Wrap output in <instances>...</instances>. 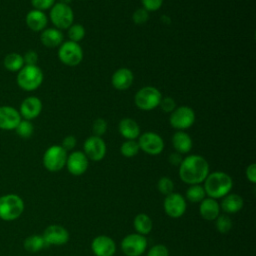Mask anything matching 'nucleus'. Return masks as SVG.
Here are the masks:
<instances>
[{
    "label": "nucleus",
    "instance_id": "1",
    "mask_svg": "<svg viewBox=\"0 0 256 256\" xmlns=\"http://www.w3.org/2000/svg\"><path fill=\"white\" fill-rule=\"evenodd\" d=\"M208 174L209 164L207 160L200 155L193 154L183 158L179 166V177L188 185L204 182Z\"/></svg>",
    "mask_w": 256,
    "mask_h": 256
},
{
    "label": "nucleus",
    "instance_id": "2",
    "mask_svg": "<svg viewBox=\"0 0 256 256\" xmlns=\"http://www.w3.org/2000/svg\"><path fill=\"white\" fill-rule=\"evenodd\" d=\"M203 187L208 197L217 200L230 193L233 187V180L229 174L216 171L208 174L204 180Z\"/></svg>",
    "mask_w": 256,
    "mask_h": 256
},
{
    "label": "nucleus",
    "instance_id": "3",
    "mask_svg": "<svg viewBox=\"0 0 256 256\" xmlns=\"http://www.w3.org/2000/svg\"><path fill=\"white\" fill-rule=\"evenodd\" d=\"M18 86L25 91L37 89L43 81V72L37 65H24L17 74Z\"/></svg>",
    "mask_w": 256,
    "mask_h": 256
},
{
    "label": "nucleus",
    "instance_id": "4",
    "mask_svg": "<svg viewBox=\"0 0 256 256\" xmlns=\"http://www.w3.org/2000/svg\"><path fill=\"white\" fill-rule=\"evenodd\" d=\"M24 211V202L16 194H7L0 197V218L12 221L21 216Z\"/></svg>",
    "mask_w": 256,
    "mask_h": 256
},
{
    "label": "nucleus",
    "instance_id": "5",
    "mask_svg": "<svg viewBox=\"0 0 256 256\" xmlns=\"http://www.w3.org/2000/svg\"><path fill=\"white\" fill-rule=\"evenodd\" d=\"M67 156V151L61 145H52L43 155V165L50 172H58L66 165Z\"/></svg>",
    "mask_w": 256,
    "mask_h": 256
},
{
    "label": "nucleus",
    "instance_id": "6",
    "mask_svg": "<svg viewBox=\"0 0 256 256\" xmlns=\"http://www.w3.org/2000/svg\"><path fill=\"white\" fill-rule=\"evenodd\" d=\"M162 95L160 91L152 86H145L138 90L134 101L140 110L150 111L159 106Z\"/></svg>",
    "mask_w": 256,
    "mask_h": 256
},
{
    "label": "nucleus",
    "instance_id": "7",
    "mask_svg": "<svg viewBox=\"0 0 256 256\" xmlns=\"http://www.w3.org/2000/svg\"><path fill=\"white\" fill-rule=\"evenodd\" d=\"M50 20L57 29H68L74 20L72 8L63 3H56L50 10Z\"/></svg>",
    "mask_w": 256,
    "mask_h": 256
},
{
    "label": "nucleus",
    "instance_id": "8",
    "mask_svg": "<svg viewBox=\"0 0 256 256\" xmlns=\"http://www.w3.org/2000/svg\"><path fill=\"white\" fill-rule=\"evenodd\" d=\"M120 246L126 256H141L146 251L148 242L144 235L131 233L122 239Z\"/></svg>",
    "mask_w": 256,
    "mask_h": 256
},
{
    "label": "nucleus",
    "instance_id": "9",
    "mask_svg": "<svg viewBox=\"0 0 256 256\" xmlns=\"http://www.w3.org/2000/svg\"><path fill=\"white\" fill-rule=\"evenodd\" d=\"M58 57L63 64L67 66H76L83 59V50L78 43L69 40L60 45Z\"/></svg>",
    "mask_w": 256,
    "mask_h": 256
},
{
    "label": "nucleus",
    "instance_id": "10",
    "mask_svg": "<svg viewBox=\"0 0 256 256\" xmlns=\"http://www.w3.org/2000/svg\"><path fill=\"white\" fill-rule=\"evenodd\" d=\"M195 121V113L188 106H180L175 108L170 115L169 122L171 126L178 131H183L190 128Z\"/></svg>",
    "mask_w": 256,
    "mask_h": 256
},
{
    "label": "nucleus",
    "instance_id": "11",
    "mask_svg": "<svg viewBox=\"0 0 256 256\" xmlns=\"http://www.w3.org/2000/svg\"><path fill=\"white\" fill-rule=\"evenodd\" d=\"M187 203L186 199L180 193L172 192L165 196L163 202V208L167 216L170 218H180L186 211Z\"/></svg>",
    "mask_w": 256,
    "mask_h": 256
},
{
    "label": "nucleus",
    "instance_id": "12",
    "mask_svg": "<svg viewBox=\"0 0 256 256\" xmlns=\"http://www.w3.org/2000/svg\"><path fill=\"white\" fill-rule=\"evenodd\" d=\"M140 150L148 155H158L164 149V141L160 135L155 132H145L139 136L137 141Z\"/></svg>",
    "mask_w": 256,
    "mask_h": 256
},
{
    "label": "nucleus",
    "instance_id": "13",
    "mask_svg": "<svg viewBox=\"0 0 256 256\" xmlns=\"http://www.w3.org/2000/svg\"><path fill=\"white\" fill-rule=\"evenodd\" d=\"M84 154L92 161H101L106 155V144L101 137L90 136L83 144Z\"/></svg>",
    "mask_w": 256,
    "mask_h": 256
},
{
    "label": "nucleus",
    "instance_id": "14",
    "mask_svg": "<svg viewBox=\"0 0 256 256\" xmlns=\"http://www.w3.org/2000/svg\"><path fill=\"white\" fill-rule=\"evenodd\" d=\"M47 245H64L68 242L70 235L68 230L58 224L49 225L42 234Z\"/></svg>",
    "mask_w": 256,
    "mask_h": 256
},
{
    "label": "nucleus",
    "instance_id": "15",
    "mask_svg": "<svg viewBox=\"0 0 256 256\" xmlns=\"http://www.w3.org/2000/svg\"><path fill=\"white\" fill-rule=\"evenodd\" d=\"M70 174L74 176H80L84 174L89 166L88 158L81 151H73L67 156V161L65 165Z\"/></svg>",
    "mask_w": 256,
    "mask_h": 256
},
{
    "label": "nucleus",
    "instance_id": "16",
    "mask_svg": "<svg viewBox=\"0 0 256 256\" xmlns=\"http://www.w3.org/2000/svg\"><path fill=\"white\" fill-rule=\"evenodd\" d=\"M91 250L95 256H113L116 252V243L107 235H98L91 242Z\"/></svg>",
    "mask_w": 256,
    "mask_h": 256
},
{
    "label": "nucleus",
    "instance_id": "17",
    "mask_svg": "<svg viewBox=\"0 0 256 256\" xmlns=\"http://www.w3.org/2000/svg\"><path fill=\"white\" fill-rule=\"evenodd\" d=\"M21 121V115L18 110L12 106H0V129L12 130L17 127Z\"/></svg>",
    "mask_w": 256,
    "mask_h": 256
},
{
    "label": "nucleus",
    "instance_id": "18",
    "mask_svg": "<svg viewBox=\"0 0 256 256\" xmlns=\"http://www.w3.org/2000/svg\"><path fill=\"white\" fill-rule=\"evenodd\" d=\"M42 111V102L36 96L25 98L20 105V115L25 120H32L39 116Z\"/></svg>",
    "mask_w": 256,
    "mask_h": 256
},
{
    "label": "nucleus",
    "instance_id": "19",
    "mask_svg": "<svg viewBox=\"0 0 256 256\" xmlns=\"http://www.w3.org/2000/svg\"><path fill=\"white\" fill-rule=\"evenodd\" d=\"M133 80H134L133 73L128 68H119L113 73L111 78L113 87L120 91H124L128 89L132 85Z\"/></svg>",
    "mask_w": 256,
    "mask_h": 256
},
{
    "label": "nucleus",
    "instance_id": "20",
    "mask_svg": "<svg viewBox=\"0 0 256 256\" xmlns=\"http://www.w3.org/2000/svg\"><path fill=\"white\" fill-rule=\"evenodd\" d=\"M220 205L216 199L205 197L199 205L200 216L208 221H214L220 214Z\"/></svg>",
    "mask_w": 256,
    "mask_h": 256
},
{
    "label": "nucleus",
    "instance_id": "21",
    "mask_svg": "<svg viewBox=\"0 0 256 256\" xmlns=\"http://www.w3.org/2000/svg\"><path fill=\"white\" fill-rule=\"evenodd\" d=\"M221 199V203L219 204L220 209H222L225 214H234L243 208L244 200L239 194L228 193Z\"/></svg>",
    "mask_w": 256,
    "mask_h": 256
},
{
    "label": "nucleus",
    "instance_id": "22",
    "mask_svg": "<svg viewBox=\"0 0 256 256\" xmlns=\"http://www.w3.org/2000/svg\"><path fill=\"white\" fill-rule=\"evenodd\" d=\"M25 21L27 26L32 31H35V32L43 31L46 28L48 23L46 14L43 11L36 10V9H33L27 13Z\"/></svg>",
    "mask_w": 256,
    "mask_h": 256
},
{
    "label": "nucleus",
    "instance_id": "23",
    "mask_svg": "<svg viewBox=\"0 0 256 256\" xmlns=\"http://www.w3.org/2000/svg\"><path fill=\"white\" fill-rule=\"evenodd\" d=\"M119 133L127 140H135L140 136V127L131 118H123L118 125Z\"/></svg>",
    "mask_w": 256,
    "mask_h": 256
},
{
    "label": "nucleus",
    "instance_id": "24",
    "mask_svg": "<svg viewBox=\"0 0 256 256\" xmlns=\"http://www.w3.org/2000/svg\"><path fill=\"white\" fill-rule=\"evenodd\" d=\"M42 44L48 48L60 46L63 43V34L57 28L44 29L40 35Z\"/></svg>",
    "mask_w": 256,
    "mask_h": 256
},
{
    "label": "nucleus",
    "instance_id": "25",
    "mask_svg": "<svg viewBox=\"0 0 256 256\" xmlns=\"http://www.w3.org/2000/svg\"><path fill=\"white\" fill-rule=\"evenodd\" d=\"M172 145L176 152L180 154L188 153L192 148V139L184 131H177L172 136Z\"/></svg>",
    "mask_w": 256,
    "mask_h": 256
},
{
    "label": "nucleus",
    "instance_id": "26",
    "mask_svg": "<svg viewBox=\"0 0 256 256\" xmlns=\"http://www.w3.org/2000/svg\"><path fill=\"white\" fill-rule=\"evenodd\" d=\"M133 227L136 233L141 235H148L153 228V221L149 215L145 213H139L134 217Z\"/></svg>",
    "mask_w": 256,
    "mask_h": 256
},
{
    "label": "nucleus",
    "instance_id": "27",
    "mask_svg": "<svg viewBox=\"0 0 256 256\" xmlns=\"http://www.w3.org/2000/svg\"><path fill=\"white\" fill-rule=\"evenodd\" d=\"M24 248L28 252H38L48 246L42 235H31L24 240Z\"/></svg>",
    "mask_w": 256,
    "mask_h": 256
},
{
    "label": "nucleus",
    "instance_id": "28",
    "mask_svg": "<svg viewBox=\"0 0 256 256\" xmlns=\"http://www.w3.org/2000/svg\"><path fill=\"white\" fill-rule=\"evenodd\" d=\"M3 64L8 71L17 72L24 66L23 56L18 53H9L5 56Z\"/></svg>",
    "mask_w": 256,
    "mask_h": 256
},
{
    "label": "nucleus",
    "instance_id": "29",
    "mask_svg": "<svg viewBox=\"0 0 256 256\" xmlns=\"http://www.w3.org/2000/svg\"><path fill=\"white\" fill-rule=\"evenodd\" d=\"M206 197L204 187L200 184L189 185L185 193V199L192 203H200Z\"/></svg>",
    "mask_w": 256,
    "mask_h": 256
},
{
    "label": "nucleus",
    "instance_id": "30",
    "mask_svg": "<svg viewBox=\"0 0 256 256\" xmlns=\"http://www.w3.org/2000/svg\"><path fill=\"white\" fill-rule=\"evenodd\" d=\"M140 151L139 144L136 140H126L120 147V152L124 157L131 158L136 156Z\"/></svg>",
    "mask_w": 256,
    "mask_h": 256
},
{
    "label": "nucleus",
    "instance_id": "31",
    "mask_svg": "<svg viewBox=\"0 0 256 256\" xmlns=\"http://www.w3.org/2000/svg\"><path fill=\"white\" fill-rule=\"evenodd\" d=\"M214 221L216 229L221 234H227L232 229V219L228 216V214H219Z\"/></svg>",
    "mask_w": 256,
    "mask_h": 256
},
{
    "label": "nucleus",
    "instance_id": "32",
    "mask_svg": "<svg viewBox=\"0 0 256 256\" xmlns=\"http://www.w3.org/2000/svg\"><path fill=\"white\" fill-rule=\"evenodd\" d=\"M15 130H16V133L18 136H20L21 138L27 139L32 136L34 127H33V124L30 122V120L24 119V120L20 121V123L17 125Z\"/></svg>",
    "mask_w": 256,
    "mask_h": 256
},
{
    "label": "nucleus",
    "instance_id": "33",
    "mask_svg": "<svg viewBox=\"0 0 256 256\" xmlns=\"http://www.w3.org/2000/svg\"><path fill=\"white\" fill-rule=\"evenodd\" d=\"M85 36V29L80 24H72L68 28V37L70 41L78 43L81 41Z\"/></svg>",
    "mask_w": 256,
    "mask_h": 256
},
{
    "label": "nucleus",
    "instance_id": "34",
    "mask_svg": "<svg viewBox=\"0 0 256 256\" xmlns=\"http://www.w3.org/2000/svg\"><path fill=\"white\" fill-rule=\"evenodd\" d=\"M157 189L161 194L167 196L174 191V183L169 177L163 176L157 182Z\"/></svg>",
    "mask_w": 256,
    "mask_h": 256
},
{
    "label": "nucleus",
    "instance_id": "35",
    "mask_svg": "<svg viewBox=\"0 0 256 256\" xmlns=\"http://www.w3.org/2000/svg\"><path fill=\"white\" fill-rule=\"evenodd\" d=\"M107 127H108L107 122L102 118H98L92 124V132H93L94 136L101 137L102 135H104L106 133Z\"/></svg>",
    "mask_w": 256,
    "mask_h": 256
},
{
    "label": "nucleus",
    "instance_id": "36",
    "mask_svg": "<svg viewBox=\"0 0 256 256\" xmlns=\"http://www.w3.org/2000/svg\"><path fill=\"white\" fill-rule=\"evenodd\" d=\"M132 19H133V22L135 24H138V25H142L144 23H146L149 19V12L147 10H145L144 8H139L137 9L133 15H132Z\"/></svg>",
    "mask_w": 256,
    "mask_h": 256
},
{
    "label": "nucleus",
    "instance_id": "37",
    "mask_svg": "<svg viewBox=\"0 0 256 256\" xmlns=\"http://www.w3.org/2000/svg\"><path fill=\"white\" fill-rule=\"evenodd\" d=\"M147 256H169V251L165 245L156 244L148 250Z\"/></svg>",
    "mask_w": 256,
    "mask_h": 256
},
{
    "label": "nucleus",
    "instance_id": "38",
    "mask_svg": "<svg viewBox=\"0 0 256 256\" xmlns=\"http://www.w3.org/2000/svg\"><path fill=\"white\" fill-rule=\"evenodd\" d=\"M31 4L36 10L44 11L51 9L55 4V0H31Z\"/></svg>",
    "mask_w": 256,
    "mask_h": 256
},
{
    "label": "nucleus",
    "instance_id": "39",
    "mask_svg": "<svg viewBox=\"0 0 256 256\" xmlns=\"http://www.w3.org/2000/svg\"><path fill=\"white\" fill-rule=\"evenodd\" d=\"M159 106L166 113H171L176 108V103L172 97H164L161 99Z\"/></svg>",
    "mask_w": 256,
    "mask_h": 256
},
{
    "label": "nucleus",
    "instance_id": "40",
    "mask_svg": "<svg viewBox=\"0 0 256 256\" xmlns=\"http://www.w3.org/2000/svg\"><path fill=\"white\" fill-rule=\"evenodd\" d=\"M143 8L148 12L157 11L163 3V0H141Z\"/></svg>",
    "mask_w": 256,
    "mask_h": 256
},
{
    "label": "nucleus",
    "instance_id": "41",
    "mask_svg": "<svg viewBox=\"0 0 256 256\" xmlns=\"http://www.w3.org/2000/svg\"><path fill=\"white\" fill-rule=\"evenodd\" d=\"M24 65H36L38 61V54L34 50H29L23 56Z\"/></svg>",
    "mask_w": 256,
    "mask_h": 256
},
{
    "label": "nucleus",
    "instance_id": "42",
    "mask_svg": "<svg viewBox=\"0 0 256 256\" xmlns=\"http://www.w3.org/2000/svg\"><path fill=\"white\" fill-rule=\"evenodd\" d=\"M76 143H77V140H76L75 136L69 135V136H66V137L63 139L61 146H62L66 151H70V150H72V149L75 148Z\"/></svg>",
    "mask_w": 256,
    "mask_h": 256
},
{
    "label": "nucleus",
    "instance_id": "43",
    "mask_svg": "<svg viewBox=\"0 0 256 256\" xmlns=\"http://www.w3.org/2000/svg\"><path fill=\"white\" fill-rule=\"evenodd\" d=\"M246 178L248 181H250L252 184L256 183V164L252 163L246 168Z\"/></svg>",
    "mask_w": 256,
    "mask_h": 256
},
{
    "label": "nucleus",
    "instance_id": "44",
    "mask_svg": "<svg viewBox=\"0 0 256 256\" xmlns=\"http://www.w3.org/2000/svg\"><path fill=\"white\" fill-rule=\"evenodd\" d=\"M182 160H183L182 154H180V153H178V152H176V151L173 152V153H171V154L169 155V157H168L169 163H170L171 165H173V166H180Z\"/></svg>",
    "mask_w": 256,
    "mask_h": 256
},
{
    "label": "nucleus",
    "instance_id": "45",
    "mask_svg": "<svg viewBox=\"0 0 256 256\" xmlns=\"http://www.w3.org/2000/svg\"><path fill=\"white\" fill-rule=\"evenodd\" d=\"M72 0H60V3H63V4H67L69 5V3L71 2Z\"/></svg>",
    "mask_w": 256,
    "mask_h": 256
}]
</instances>
